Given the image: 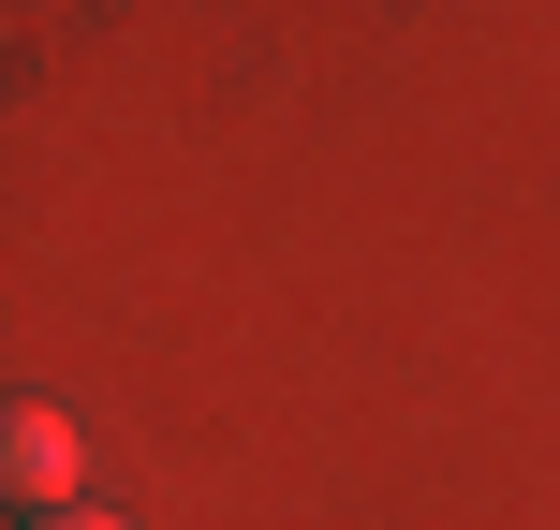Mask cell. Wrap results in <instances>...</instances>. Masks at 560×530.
<instances>
[{
  "instance_id": "1",
  "label": "cell",
  "mask_w": 560,
  "mask_h": 530,
  "mask_svg": "<svg viewBox=\"0 0 560 530\" xmlns=\"http://www.w3.org/2000/svg\"><path fill=\"white\" fill-rule=\"evenodd\" d=\"M74 413L59 398H0V516H59L74 502Z\"/></svg>"
},
{
  "instance_id": "2",
  "label": "cell",
  "mask_w": 560,
  "mask_h": 530,
  "mask_svg": "<svg viewBox=\"0 0 560 530\" xmlns=\"http://www.w3.org/2000/svg\"><path fill=\"white\" fill-rule=\"evenodd\" d=\"M15 530H118V516H89V502H59V516H15Z\"/></svg>"
}]
</instances>
